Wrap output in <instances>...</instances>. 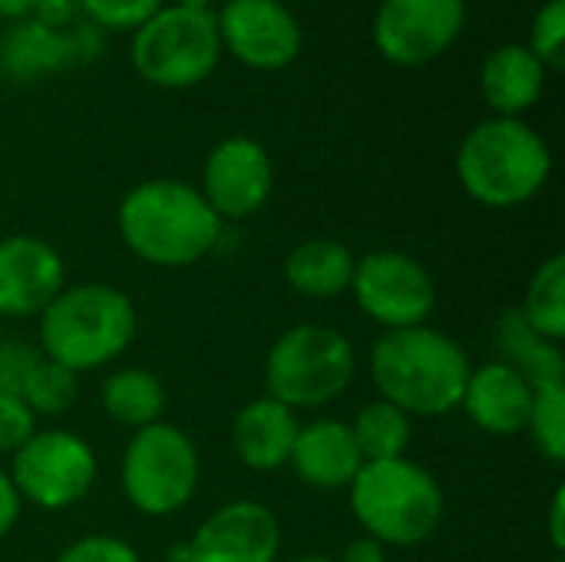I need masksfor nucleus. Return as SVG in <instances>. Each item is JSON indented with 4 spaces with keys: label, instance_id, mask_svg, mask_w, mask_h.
I'll list each match as a JSON object with an SVG mask.
<instances>
[{
    "label": "nucleus",
    "instance_id": "1",
    "mask_svg": "<svg viewBox=\"0 0 565 562\" xmlns=\"http://www.w3.org/2000/svg\"><path fill=\"white\" fill-rule=\"evenodd\" d=\"M126 248L156 268H185L222 238V219L202 192L182 179H146L132 185L116 212Z\"/></svg>",
    "mask_w": 565,
    "mask_h": 562
},
{
    "label": "nucleus",
    "instance_id": "2",
    "mask_svg": "<svg viewBox=\"0 0 565 562\" xmlns=\"http://www.w3.org/2000/svg\"><path fill=\"white\" fill-rule=\"evenodd\" d=\"M467 378V351L430 325L384 331L371 344V381L381 401H391L407 417H444L457 411Z\"/></svg>",
    "mask_w": 565,
    "mask_h": 562
},
{
    "label": "nucleus",
    "instance_id": "3",
    "mask_svg": "<svg viewBox=\"0 0 565 562\" xmlns=\"http://www.w3.org/2000/svg\"><path fill=\"white\" fill-rule=\"evenodd\" d=\"M553 176L550 142L523 119L490 116L457 149L463 192L487 209H516L536 199Z\"/></svg>",
    "mask_w": 565,
    "mask_h": 562
},
{
    "label": "nucleus",
    "instance_id": "4",
    "mask_svg": "<svg viewBox=\"0 0 565 562\" xmlns=\"http://www.w3.org/2000/svg\"><path fill=\"white\" fill-rule=\"evenodd\" d=\"M136 328V305L126 291L103 282L66 285L40 311V354L73 374L96 371L126 354Z\"/></svg>",
    "mask_w": 565,
    "mask_h": 562
},
{
    "label": "nucleus",
    "instance_id": "5",
    "mask_svg": "<svg viewBox=\"0 0 565 562\" xmlns=\"http://www.w3.org/2000/svg\"><path fill=\"white\" fill-rule=\"evenodd\" d=\"M351 513L381 547H420L444 520V490L437 477L407 460H374L351 480Z\"/></svg>",
    "mask_w": 565,
    "mask_h": 562
},
{
    "label": "nucleus",
    "instance_id": "6",
    "mask_svg": "<svg viewBox=\"0 0 565 562\" xmlns=\"http://www.w3.org/2000/svg\"><path fill=\"white\" fill-rule=\"evenodd\" d=\"M358 371L354 344L328 325L288 328L265 358L268 397L291 407L311 411L338 401Z\"/></svg>",
    "mask_w": 565,
    "mask_h": 562
},
{
    "label": "nucleus",
    "instance_id": "7",
    "mask_svg": "<svg viewBox=\"0 0 565 562\" xmlns=\"http://www.w3.org/2000/svg\"><path fill=\"white\" fill-rule=\"evenodd\" d=\"M222 60L215 10L169 3L149 17L129 43L132 70L159 89H189L205 83Z\"/></svg>",
    "mask_w": 565,
    "mask_h": 562
},
{
    "label": "nucleus",
    "instance_id": "8",
    "mask_svg": "<svg viewBox=\"0 0 565 562\" xmlns=\"http://www.w3.org/2000/svg\"><path fill=\"white\" fill-rule=\"evenodd\" d=\"M119 480L132 510L142 517H172L185 510L199 490V450L182 427L156 421L132 431Z\"/></svg>",
    "mask_w": 565,
    "mask_h": 562
},
{
    "label": "nucleus",
    "instance_id": "9",
    "mask_svg": "<svg viewBox=\"0 0 565 562\" xmlns=\"http://www.w3.org/2000/svg\"><path fill=\"white\" fill-rule=\"evenodd\" d=\"M99 464L93 447L60 427L36 431L10 460V480L20 500L40 510H66L96 484Z\"/></svg>",
    "mask_w": 565,
    "mask_h": 562
},
{
    "label": "nucleus",
    "instance_id": "10",
    "mask_svg": "<svg viewBox=\"0 0 565 562\" xmlns=\"http://www.w3.org/2000/svg\"><path fill=\"white\" fill-rule=\"evenodd\" d=\"M351 291L358 308L384 331L427 325L437 308L434 275L404 252H367L358 258Z\"/></svg>",
    "mask_w": 565,
    "mask_h": 562
},
{
    "label": "nucleus",
    "instance_id": "11",
    "mask_svg": "<svg viewBox=\"0 0 565 562\" xmlns=\"http://www.w3.org/2000/svg\"><path fill=\"white\" fill-rule=\"evenodd\" d=\"M467 26L463 0H381L371 36L394 66H427L444 56Z\"/></svg>",
    "mask_w": 565,
    "mask_h": 562
},
{
    "label": "nucleus",
    "instance_id": "12",
    "mask_svg": "<svg viewBox=\"0 0 565 562\" xmlns=\"http://www.w3.org/2000/svg\"><path fill=\"white\" fill-rule=\"evenodd\" d=\"M275 189L268 149L252 136H228L212 146L202 166V199L222 222H245L265 209Z\"/></svg>",
    "mask_w": 565,
    "mask_h": 562
},
{
    "label": "nucleus",
    "instance_id": "13",
    "mask_svg": "<svg viewBox=\"0 0 565 562\" xmlns=\"http://www.w3.org/2000/svg\"><path fill=\"white\" fill-rule=\"evenodd\" d=\"M215 23L222 50L248 70H285L301 53V23L281 0H225Z\"/></svg>",
    "mask_w": 565,
    "mask_h": 562
},
{
    "label": "nucleus",
    "instance_id": "14",
    "mask_svg": "<svg viewBox=\"0 0 565 562\" xmlns=\"http://www.w3.org/2000/svg\"><path fill=\"white\" fill-rule=\"evenodd\" d=\"M281 523L258 500H232L195 530L189 562H275Z\"/></svg>",
    "mask_w": 565,
    "mask_h": 562
},
{
    "label": "nucleus",
    "instance_id": "15",
    "mask_svg": "<svg viewBox=\"0 0 565 562\" xmlns=\"http://www.w3.org/2000/svg\"><path fill=\"white\" fill-rule=\"evenodd\" d=\"M66 288L63 255L36 235L0 238V318L40 315Z\"/></svg>",
    "mask_w": 565,
    "mask_h": 562
},
{
    "label": "nucleus",
    "instance_id": "16",
    "mask_svg": "<svg viewBox=\"0 0 565 562\" xmlns=\"http://www.w3.org/2000/svg\"><path fill=\"white\" fill-rule=\"evenodd\" d=\"M460 407L467 417L493 437H516L526 431L533 407V384L503 361L470 368Z\"/></svg>",
    "mask_w": 565,
    "mask_h": 562
},
{
    "label": "nucleus",
    "instance_id": "17",
    "mask_svg": "<svg viewBox=\"0 0 565 562\" xmlns=\"http://www.w3.org/2000/svg\"><path fill=\"white\" fill-rule=\"evenodd\" d=\"M298 431H301V424H298L295 411L265 394L258 401H248L235 414V421H232V447H235V457L248 470L268 474V470L288 467Z\"/></svg>",
    "mask_w": 565,
    "mask_h": 562
},
{
    "label": "nucleus",
    "instance_id": "18",
    "mask_svg": "<svg viewBox=\"0 0 565 562\" xmlns=\"http://www.w3.org/2000/svg\"><path fill=\"white\" fill-rule=\"evenodd\" d=\"M295 474L315 490H341L351 487L364 457L354 444L351 424L344 421H315L298 431L291 460Z\"/></svg>",
    "mask_w": 565,
    "mask_h": 562
},
{
    "label": "nucleus",
    "instance_id": "19",
    "mask_svg": "<svg viewBox=\"0 0 565 562\" xmlns=\"http://www.w3.org/2000/svg\"><path fill=\"white\" fill-rule=\"evenodd\" d=\"M546 66L530 53L526 43H507L493 50L480 66V93L493 116L523 119L546 89Z\"/></svg>",
    "mask_w": 565,
    "mask_h": 562
},
{
    "label": "nucleus",
    "instance_id": "20",
    "mask_svg": "<svg viewBox=\"0 0 565 562\" xmlns=\"http://www.w3.org/2000/svg\"><path fill=\"white\" fill-rule=\"evenodd\" d=\"M354 252L338 242V238H308L301 245H295L285 258V282L291 291L315 298V301H328L338 298L344 291H351V278H354Z\"/></svg>",
    "mask_w": 565,
    "mask_h": 562
},
{
    "label": "nucleus",
    "instance_id": "21",
    "mask_svg": "<svg viewBox=\"0 0 565 562\" xmlns=\"http://www.w3.org/2000/svg\"><path fill=\"white\" fill-rule=\"evenodd\" d=\"M76 60L73 33L43 26L40 20H20L0 43V66L13 79H36L63 70Z\"/></svg>",
    "mask_w": 565,
    "mask_h": 562
},
{
    "label": "nucleus",
    "instance_id": "22",
    "mask_svg": "<svg viewBox=\"0 0 565 562\" xmlns=\"http://www.w3.org/2000/svg\"><path fill=\"white\" fill-rule=\"evenodd\" d=\"M497 351L500 361L520 371L533 388L540 384H565L563 348L526 325L520 308H510L497 325Z\"/></svg>",
    "mask_w": 565,
    "mask_h": 562
},
{
    "label": "nucleus",
    "instance_id": "23",
    "mask_svg": "<svg viewBox=\"0 0 565 562\" xmlns=\"http://www.w3.org/2000/svg\"><path fill=\"white\" fill-rule=\"evenodd\" d=\"M99 404L109 421L139 431V427L162 421L166 388L146 368H119V371L106 374V381L99 388Z\"/></svg>",
    "mask_w": 565,
    "mask_h": 562
},
{
    "label": "nucleus",
    "instance_id": "24",
    "mask_svg": "<svg viewBox=\"0 0 565 562\" xmlns=\"http://www.w3.org/2000/svg\"><path fill=\"white\" fill-rule=\"evenodd\" d=\"M351 434H354V444H358L364 464H374V460L404 457L411 447V437H414V424L401 407L377 397L358 411Z\"/></svg>",
    "mask_w": 565,
    "mask_h": 562
},
{
    "label": "nucleus",
    "instance_id": "25",
    "mask_svg": "<svg viewBox=\"0 0 565 562\" xmlns=\"http://www.w3.org/2000/svg\"><path fill=\"white\" fill-rule=\"evenodd\" d=\"M520 315L533 331L563 344L565 338V255H550L530 278Z\"/></svg>",
    "mask_w": 565,
    "mask_h": 562
},
{
    "label": "nucleus",
    "instance_id": "26",
    "mask_svg": "<svg viewBox=\"0 0 565 562\" xmlns=\"http://www.w3.org/2000/svg\"><path fill=\"white\" fill-rule=\"evenodd\" d=\"M523 434L533 437L536 450L546 460L565 464V384L533 388V407Z\"/></svg>",
    "mask_w": 565,
    "mask_h": 562
},
{
    "label": "nucleus",
    "instance_id": "27",
    "mask_svg": "<svg viewBox=\"0 0 565 562\" xmlns=\"http://www.w3.org/2000/svg\"><path fill=\"white\" fill-rule=\"evenodd\" d=\"M23 404L33 411V414H43V417H56V414H66L76 397H79V381L73 371H66L63 364L50 361V358H40V364L33 368V374L26 378L23 384Z\"/></svg>",
    "mask_w": 565,
    "mask_h": 562
},
{
    "label": "nucleus",
    "instance_id": "28",
    "mask_svg": "<svg viewBox=\"0 0 565 562\" xmlns=\"http://www.w3.org/2000/svg\"><path fill=\"white\" fill-rule=\"evenodd\" d=\"M530 53L546 70L565 66V0H546L530 23Z\"/></svg>",
    "mask_w": 565,
    "mask_h": 562
},
{
    "label": "nucleus",
    "instance_id": "29",
    "mask_svg": "<svg viewBox=\"0 0 565 562\" xmlns=\"http://www.w3.org/2000/svg\"><path fill=\"white\" fill-rule=\"evenodd\" d=\"M166 0H83V13L99 30H139L149 17H156Z\"/></svg>",
    "mask_w": 565,
    "mask_h": 562
},
{
    "label": "nucleus",
    "instance_id": "30",
    "mask_svg": "<svg viewBox=\"0 0 565 562\" xmlns=\"http://www.w3.org/2000/svg\"><path fill=\"white\" fill-rule=\"evenodd\" d=\"M40 348L23 338H0V394L20 397L26 378L40 364Z\"/></svg>",
    "mask_w": 565,
    "mask_h": 562
},
{
    "label": "nucleus",
    "instance_id": "31",
    "mask_svg": "<svg viewBox=\"0 0 565 562\" xmlns=\"http://www.w3.org/2000/svg\"><path fill=\"white\" fill-rule=\"evenodd\" d=\"M36 434V414L23 404V397L0 394V454L13 457Z\"/></svg>",
    "mask_w": 565,
    "mask_h": 562
},
{
    "label": "nucleus",
    "instance_id": "32",
    "mask_svg": "<svg viewBox=\"0 0 565 562\" xmlns=\"http://www.w3.org/2000/svg\"><path fill=\"white\" fill-rule=\"evenodd\" d=\"M56 562H139V553L119 540V537H109V533H89L76 543H70Z\"/></svg>",
    "mask_w": 565,
    "mask_h": 562
},
{
    "label": "nucleus",
    "instance_id": "33",
    "mask_svg": "<svg viewBox=\"0 0 565 562\" xmlns=\"http://www.w3.org/2000/svg\"><path fill=\"white\" fill-rule=\"evenodd\" d=\"M20 510H23V500H20V494H17V487H13L10 474L0 470V540L17 527Z\"/></svg>",
    "mask_w": 565,
    "mask_h": 562
},
{
    "label": "nucleus",
    "instance_id": "34",
    "mask_svg": "<svg viewBox=\"0 0 565 562\" xmlns=\"http://www.w3.org/2000/svg\"><path fill=\"white\" fill-rule=\"evenodd\" d=\"M338 562H387V547H381L371 537H361L344 547V556Z\"/></svg>",
    "mask_w": 565,
    "mask_h": 562
},
{
    "label": "nucleus",
    "instance_id": "35",
    "mask_svg": "<svg viewBox=\"0 0 565 562\" xmlns=\"http://www.w3.org/2000/svg\"><path fill=\"white\" fill-rule=\"evenodd\" d=\"M550 540L553 550L563 553L565 550V487H556L553 503H550Z\"/></svg>",
    "mask_w": 565,
    "mask_h": 562
},
{
    "label": "nucleus",
    "instance_id": "36",
    "mask_svg": "<svg viewBox=\"0 0 565 562\" xmlns=\"http://www.w3.org/2000/svg\"><path fill=\"white\" fill-rule=\"evenodd\" d=\"M33 13H36V20H40L43 26L60 30V26L70 20V0H40Z\"/></svg>",
    "mask_w": 565,
    "mask_h": 562
},
{
    "label": "nucleus",
    "instance_id": "37",
    "mask_svg": "<svg viewBox=\"0 0 565 562\" xmlns=\"http://www.w3.org/2000/svg\"><path fill=\"white\" fill-rule=\"evenodd\" d=\"M40 0H0V17L7 20H26L36 10Z\"/></svg>",
    "mask_w": 565,
    "mask_h": 562
},
{
    "label": "nucleus",
    "instance_id": "38",
    "mask_svg": "<svg viewBox=\"0 0 565 562\" xmlns=\"http://www.w3.org/2000/svg\"><path fill=\"white\" fill-rule=\"evenodd\" d=\"M172 3H179V7H192V10H212V3H215V0H172Z\"/></svg>",
    "mask_w": 565,
    "mask_h": 562
},
{
    "label": "nucleus",
    "instance_id": "39",
    "mask_svg": "<svg viewBox=\"0 0 565 562\" xmlns=\"http://www.w3.org/2000/svg\"><path fill=\"white\" fill-rule=\"evenodd\" d=\"M288 562H338V560H328V556H298V560H288Z\"/></svg>",
    "mask_w": 565,
    "mask_h": 562
},
{
    "label": "nucleus",
    "instance_id": "40",
    "mask_svg": "<svg viewBox=\"0 0 565 562\" xmlns=\"http://www.w3.org/2000/svg\"><path fill=\"white\" fill-rule=\"evenodd\" d=\"M550 562H565V560H559V556H556V560H550Z\"/></svg>",
    "mask_w": 565,
    "mask_h": 562
},
{
    "label": "nucleus",
    "instance_id": "41",
    "mask_svg": "<svg viewBox=\"0 0 565 562\" xmlns=\"http://www.w3.org/2000/svg\"><path fill=\"white\" fill-rule=\"evenodd\" d=\"M0 338H3V328H0Z\"/></svg>",
    "mask_w": 565,
    "mask_h": 562
}]
</instances>
